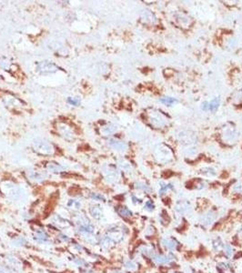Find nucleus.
<instances>
[{
  "instance_id": "obj_21",
  "label": "nucleus",
  "mask_w": 242,
  "mask_h": 273,
  "mask_svg": "<svg viewBox=\"0 0 242 273\" xmlns=\"http://www.w3.org/2000/svg\"><path fill=\"white\" fill-rule=\"evenodd\" d=\"M173 188V187H172L171 184H168V185H162V186H161V188H160V190H159L160 195L165 194V192H166V191H167L168 188Z\"/></svg>"
},
{
  "instance_id": "obj_18",
  "label": "nucleus",
  "mask_w": 242,
  "mask_h": 273,
  "mask_svg": "<svg viewBox=\"0 0 242 273\" xmlns=\"http://www.w3.org/2000/svg\"><path fill=\"white\" fill-rule=\"evenodd\" d=\"M176 101H177V100H176L175 98H162L160 99L161 103L166 104V105H168V106L172 105L173 103H175Z\"/></svg>"
},
{
  "instance_id": "obj_4",
  "label": "nucleus",
  "mask_w": 242,
  "mask_h": 273,
  "mask_svg": "<svg viewBox=\"0 0 242 273\" xmlns=\"http://www.w3.org/2000/svg\"><path fill=\"white\" fill-rule=\"evenodd\" d=\"M177 139L181 143V144L184 145H192L196 143L198 138L195 135V133H193L191 131L189 130H185V131H181L179 132L177 136Z\"/></svg>"
},
{
  "instance_id": "obj_3",
  "label": "nucleus",
  "mask_w": 242,
  "mask_h": 273,
  "mask_svg": "<svg viewBox=\"0 0 242 273\" xmlns=\"http://www.w3.org/2000/svg\"><path fill=\"white\" fill-rule=\"evenodd\" d=\"M221 139L226 144H234L238 139V133L234 127H224L221 133Z\"/></svg>"
},
{
  "instance_id": "obj_8",
  "label": "nucleus",
  "mask_w": 242,
  "mask_h": 273,
  "mask_svg": "<svg viewBox=\"0 0 242 273\" xmlns=\"http://www.w3.org/2000/svg\"><path fill=\"white\" fill-rule=\"evenodd\" d=\"M37 69L41 70V71H42V73H46V72L50 73V72H55V71H56L58 69V67L55 66L54 64H52V63L43 62V63L39 64Z\"/></svg>"
},
{
  "instance_id": "obj_24",
  "label": "nucleus",
  "mask_w": 242,
  "mask_h": 273,
  "mask_svg": "<svg viewBox=\"0 0 242 273\" xmlns=\"http://www.w3.org/2000/svg\"><path fill=\"white\" fill-rule=\"evenodd\" d=\"M68 102L70 104H72V105H75V106H77V105H78V103H79V99H78V98H68Z\"/></svg>"
},
{
  "instance_id": "obj_9",
  "label": "nucleus",
  "mask_w": 242,
  "mask_h": 273,
  "mask_svg": "<svg viewBox=\"0 0 242 273\" xmlns=\"http://www.w3.org/2000/svg\"><path fill=\"white\" fill-rule=\"evenodd\" d=\"M189 209H190V204L186 200L178 201L176 204V210L179 213H187Z\"/></svg>"
},
{
  "instance_id": "obj_20",
  "label": "nucleus",
  "mask_w": 242,
  "mask_h": 273,
  "mask_svg": "<svg viewBox=\"0 0 242 273\" xmlns=\"http://www.w3.org/2000/svg\"><path fill=\"white\" fill-rule=\"evenodd\" d=\"M136 188H139V189H143L145 191H151L150 188L148 185H146V184H144V183H137L136 184Z\"/></svg>"
},
{
  "instance_id": "obj_7",
  "label": "nucleus",
  "mask_w": 242,
  "mask_h": 273,
  "mask_svg": "<svg viewBox=\"0 0 242 273\" xmlns=\"http://www.w3.org/2000/svg\"><path fill=\"white\" fill-rule=\"evenodd\" d=\"M216 214L212 212V211H209L206 214H204L201 218H200V222H201L205 226H209L211 225L216 220Z\"/></svg>"
},
{
  "instance_id": "obj_16",
  "label": "nucleus",
  "mask_w": 242,
  "mask_h": 273,
  "mask_svg": "<svg viewBox=\"0 0 242 273\" xmlns=\"http://www.w3.org/2000/svg\"><path fill=\"white\" fill-rule=\"evenodd\" d=\"M119 213L123 216V217H131L132 216V212L126 207H120V209H119Z\"/></svg>"
},
{
  "instance_id": "obj_22",
  "label": "nucleus",
  "mask_w": 242,
  "mask_h": 273,
  "mask_svg": "<svg viewBox=\"0 0 242 273\" xmlns=\"http://www.w3.org/2000/svg\"><path fill=\"white\" fill-rule=\"evenodd\" d=\"M147 210L148 211H152L154 209H155V206H154V203L152 202L151 200H148V202L146 203V206H145Z\"/></svg>"
},
{
  "instance_id": "obj_17",
  "label": "nucleus",
  "mask_w": 242,
  "mask_h": 273,
  "mask_svg": "<svg viewBox=\"0 0 242 273\" xmlns=\"http://www.w3.org/2000/svg\"><path fill=\"white\" fill-rule=\"evenodd\" d=\"M201 173L203 175H206V176H215L216 175L215 170L211 168H205L201 169Z\"/></svg>"
},
{
  "instance_id": "obj_14",
  "label": "nucleus",
  "mask_w": 242,
  "mask_h": 273,
  "mask_svg": "<svg viewBox=\"0 0 242 273\" xmlns=\"http://www.w3.org/2000/svg\"><path fill=\"white\" fill-rule=\"evenodd\" d=\"M219 104H220V99H219L218 98H215V99H213V100L211 101V103L209 104V109L210 111H212V112H216V111L218 110V107H219Z\"/></svg>"
},
{
  "instance_id": "obj_2",
  "label": "nucleus",
  "mask_w": 242,
  "mask_h": 273,
  "mask_svg": "<svg viewBox=\"0 0 242 273\" xmlns=\"http://www.w3.org/2000/svg\"><path fill=\"white\" fill-rule=\"evenodd\" d=\"M155 158L160 163H168L173 159V152L171 148L166 144H159L156 147Z\"/></svg>"
},
{
  "instance_id": "obj_10",
  "label": "nucleus",
  "mask_w": 242,
  "mask_h": 273,
  "mask_svg": "<svg viewBox=\"0 0 242 273\" xmlns=\"http://www.w3.org/2000/svg\"><path fill=\"white\" fill-rule=\"evenodd\" d=\"M153 261L157 264H167L172 261V258L169 256L165 255H154Z\"/></svg>"
},
{
  "instance_id": "obj_6",
  "label": "nucleus",
  "mask_w": 242,
  "mask_h": 273,
  "mask_svg": "<svg viewBox=\"0 0 242 273\" xmlns=\"http://www.w3.org/2000/svg\"><path fill=\"white\" fill-rule=\"evenodd\" d=\"M142 19L145 22L148 24H152L155 25L157 22V18L155 16V14L153 12H151L149 10H144L142 13Z\"/></svg>"
},
{
  "instance_id": "obj_11",
  "label": "nucleus",
  "mask_w": 242,
  "mask_h": 273,
  "mask_svg": "<svg viewBox=\"0 0 242 273\" xmlns=\"http://www.w3.org/2000/svg\"><path fill=\"white\" fill-rule=\"evenodd\" d=\"M109 145L117 150H121V151H123V150H125L127 148V145L125 143L119 140H116V139H110Z\"/></svg>"
},
{
  "instance_id": "obj_19",
  "label": "nucleus",
  "mask_w": 242,
  "mask_h": 273,
  "mask_svg": "<svg viewBox=\"0 0 242 273\" xmlns=\"http://www.w3.org/2000/svg\"><path fill=\"white\" fill-rule=\"evenodd\" d=\"M224 249H225V253L227 257H231L232 253H233V249L231 248V246L230 244H225L224 246Z\"/></svg>"
},
{
  "instance_id": "obj_25",
  "label": "nucleus",
  "mask_w": 242,
  "mask_h": 273,
  "mask_svg": "<svg viewBox=\"0 0 242 273\" xmlns=\"http://www.w3.org/2000/svg\"><path fill=\"white\" fill-rule=\"evenodd\" d=\"M209 103H207V102H205V103H203L202 108L204 109V110H207V109H209Z\"/></svg>"
},
{
  "instance_id": "obj_5",
  "label": "nucleus",
  "mask_w": 242,
  "mask_h": 273,
  "mask_svg": "<svg viewBox=\"0 0 242 273\" xmlns=\"http://www.w3.org/2000/svg\"><path fill=\"white\" fill-rule=\"evenodd\" d=\"M35 148H36V150L38 152H40L41 154H51L52 153V148L49 144L41 141V142H35Z\"/></svg>"
},
{
  "instance_id": "obj_12",
  "label": "nucleus",
  "mask_w": 242,
  "mask_h": 273,
  "mask_svg": "<svg viewBox=\"0 0 242 273\" xmlns=\"http://www.w3.org/2000/svg\"><path fill=\"white\" fill-rule=\"evenodd\" d=\"M177 21L179 25H181L182 26H186L189 25V18L188 17H186L183 14H178L177 15Z\"/></svg>"
},
{
  "instance_id": "obj_1",
  "label": "nucleus",
  "mask_w": 242,
  "mask_h": 273,
  "mask_svg": "<svg viewBox=\"0 0 242 273\" xmlns=\"http://www.w3.org/2000/svg\"><path fill=\"white\" fill-rule=\"evenodd\" d=\"M148 119L152 127L155 128H164L168 124V118L163 112L159 110H152L148 115Z\"/></svg>"
},
{
  "instance_id": "obj_15",
  "label": "nucleus",
  "mask_w": 242,
  "mask_h": 273,
  "mask_svg": "<svg viewBox=\"0 0 242 273\" xmlns=\"http://www.w3.org/2000/svg\"><path fill=\"white\" fill-rule=\"evenodd\" d=\"M212 246H213V249H215L216 251H218L219 249H221L224 247L223 244H222V241H221V240L219 238H216V240H213Z\"/></svg>"
},
{
  "instance_id": "obj_13",
  "label": "nucleus",
  "mask_w": 242,
  "mask_h": 273,
  "mask_svg": "<svg viewBox=\"0 0 242 273\" xmlns=\"http://www.w3.org/2000/svg\"><path fill=\"white\" fill-rule=\"evenodd\" d=\"M161 244L168 249H174L177 246V243L174 240H169V238H162Z\"/></svg>"
},
{
  "instance_id": "obj_23",
  "label": "nucleus",
  "mask_w": 242,
  "mask_h": 273,
  "mask_svg": "<svg viewBox=\"0 0 242 273\" xmlns=\"http://www.w3.org/2000/svg\"><path fill=\"white\" fill-rule=\"evenodd\" d=\"M125 265H126L125 267H127L128 269H129V270H135L137 269V265H136L135 263H133V262H131V261L127 262Z\"/></svg>"
}]
</instances>
